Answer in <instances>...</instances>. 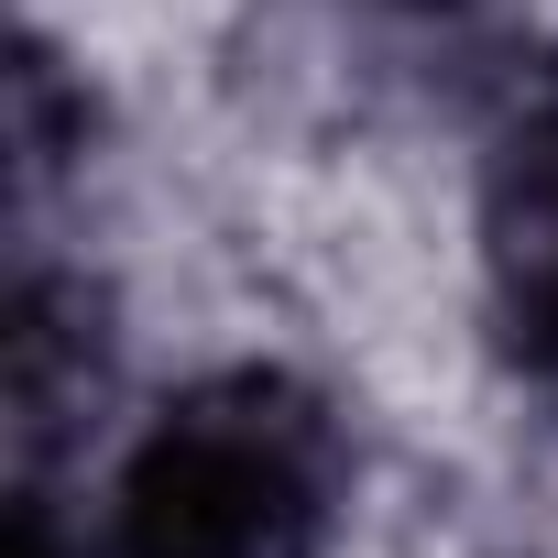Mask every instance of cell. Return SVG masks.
<instances>
[{"label":"cell","mask_w":558,"mask_h":558,"mask_svg":"<svg viewBox=\"0 0 558 558\" xmlns=\"http://www.w3.org/2000/svg\"><path fill=\"white\" fill-rule=\"evenodd\" d=\"M329 514H340L329 416L274 373H230L132 438L110 482V558H318Z\"/></svg>","instance_id":"obj_1"},{"label":"cell","mask_w":558,"mask_h":558,"mask_svg":"<svg viewBox=\"0 0 558 558\" xmlns=\"http://www.w3.org/2000/svg\"><path fill=\"white\" fill-rule=\"evenodd\" d=\"M493 263H504V318L525 373L558 395V110L536 132H514L504 154V197H493Z\"/></svg>","instance_id":"obj_2"}]
</instances>
